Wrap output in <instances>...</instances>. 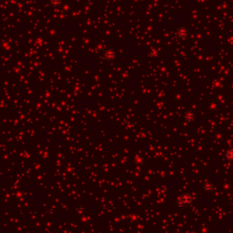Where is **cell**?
I'll use <instances>...</instances> for the list:
<instances>
[{
	"instance_id": "1",
	"label": "cell",
	"mask_w": 233,
	"mask_h": 233,
	"mask_svg": "<svg viewBox=\"0 0 233 233\" xmlns=\"http://www.w3.org/2000/svg\"><path fill=\"white\" fill-rule=\"evenodd\" d=\"M116 51L113 48H108L104 52V58L108 61H112L116 58Z\"/></svg>"
},
{
	"instance_id": "3",
	"label": "cell",
	"mask_w": 233,
	"mask_h": 233,
	"mask_svg": "<svg viewBox=\"0 0 233 233\" xmlns=\"http://www.w3.org/2000/svg\"><path fill=\"white\" fill-rule=\"evenodd\" d=\"M213 190H214V186H213V184L211 183V182H206L204 185H203V190L205 191V192H211V191H213Z\"/></svg>"
},
{
	"instance_id": "2",
	"label": "cell",
	"mask_w": 233,
	"mask_h": 233,
	"mask_svg": "<svg viewBox=\"0 0 233 233\" xmlns=\"http://www.w3.org/2000/svg\"><path fill=\"white\" fill-rule=\"evenodd\" d=\"M176 34H177L178 38H179V39H187V37H188V35H189V30H188L187 28L181 27V28H178Z\"/></svg>"
},
{
	"instance_id": "4",
	"label": "cell",
	"mask_w": 233,
	"mask_h": 233,
	"mask_svg": "<svg viewBox=\"0 0 233 233\" xmlns=\"http://www.w3.org/2000/svg\"><path fill=\"white\" fill-rule=\"evenodd\" d=\"M181 200H182V203H184V204H190V203H191L192 198L190 195H184L182 197Z\"/></svg>"
},
{
	"instance_id": "5",
	"label": "cell",
	"mask_w": 233,
	"mask_h": 233,
	"mask_svg": "<svg viewBox=\"0 0 233 233\" xmlns=\"http://www.w3.org/2000/svg\"><path fill=\"white\" fill-rule=\"evenodd\" d=\"M225 157L229 161H233V149L228 150L225 153Z\"/></svg>"
},
{
	"instance_id": "7",
	"label": "cell",
	"mask_w": 233,
	"mask_h": 233,
	"mask_svg": "<svg viewBox=\"0 0 233 233\" xmlns=\"http://www.w3.org/2000/svg\"><path fill=\"white\" fill-rule=\"evenodd\" d=\"M185 116H186V118H187V120L188 121H192V120H194V113L193 112H191V111H189V112H187L186 113V115H185Z\"/></svg>"
},
{
	"instance_id": "6",
	"label": "cell",
	"mask_w": 233,
	"mask_h": 233,
	"mask_svg": "<svg viewBox=\"0 0 233 233\" xmlns=\"http://www.w3.org/2000/svg\"><path fill=\"white\" fill-rule=\"evenodd\" d=\"M49 3L54 7H58L62 4V0H49Z\"/></svg>"
},
{
	"instance_id": "8",
	"label": "cell",
	"mask_w": 233,
	"mask_h": 233,
	"mask_svg": "<svg viewBox=\"0 0 233 233\" xmlns=\"http://www.w3.org/2000/svg\"><path fill=\"white\" fill-rule=\"evenodd\" d=\"M191 233H193V232H191Z\"/></svg>"
}]
</instances>
